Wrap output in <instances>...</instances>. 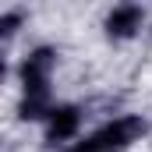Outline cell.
Wrapping results in <instances>:
<instances>
[{
  "instance_id": "obj_1",
  "label": "cell",
  "mask_w": 152,
  "mask_h": 152,
  "mask_svg": "<svg viewBox=\"0 0 152 152\" xmlns=\"http://www.w3.org/2000/svg\"><path fill=\"white\" fill-rule=\"evenodd\" d=\"M57 53L50 46H39L25 57L21 64V85H25V99H21V117L25 120H39L50 117V71H53Z\"/></svg>"
},
{
  "instance_id": "obj_2",
  "label": "cell",
  "mask_w": 152,
  "mask_h": 152,
  "mask_svg": "<svg viewBox=\"0 0 152 152\" xmlns=\"http://www.w3.org/2000/svg\"><path fill=\"white\" fill-rule=\"evenodd\" d=\"M142 134H145V124H142L138 117H117V120H110L103 131H96L92 138L103 145V152H124L127 145H134Z\"/></svg>"
},
{
  "instance_id": "obj_3",
  "label": "cell",
  "mask_w": 152,
  "mask_h": 152,
  "mask_svg": "<svg viewBox=\"0 0 152 152\" xmlns=\"http://www.w3.org/2000/svg\"><path fill=\"white\" fill-rule=\"evenodd\" d=\"M78 124H81L78 106H53L50 117H46V138L50 142H67V138L78 134Z\"/></svg>"
},
{
  "instance_id": "obj_4",
  "label": "cell",
  "mask_w": 152,
  "mask_h": 152,
  "mask_svg": "<svg viewBox=\"0 0 152 152\" xmlns=\"http://www.w3.org/2000/svg\"><path fill=\"white\" fill-rule=\"evenodd\" d=\"M142 21H145V14H142V7H134V4H120L110 11V18H106V32L113 39H131L138 28H142Z\"/></svg>"
},
{
  "instance_id": "obj_5",
  "label": "cell",
  "mask_w": 152,
  "mask_h": 152,
  "mask_svg": "<svg viewBox=\"0 0 152 152\" xmlns=\"http://www.w3.org/2000/svg\"><path fill=\"white\" fill-rule=\"evenodd\" d=\"M18 21H21V14H18V11H11V14H4V18H0V28H4V36H14V28H18Z\"/></svg>"
},
{
  "instance_id": "obj_6",
  "label": "cell",
  "mask_w": 152,
  "mask_h": 152,
  "mask_svg": "<svg viewBox=\"0 0 152 152\" xmlns=\"http://www.w3.org/2000/svg\"><path fill=\"white\" fill-rule=\"evenodd\" d=\"M71 152H103V145H99L96 138H85V142H78Z\"/></svg>"
}]
</instances>
